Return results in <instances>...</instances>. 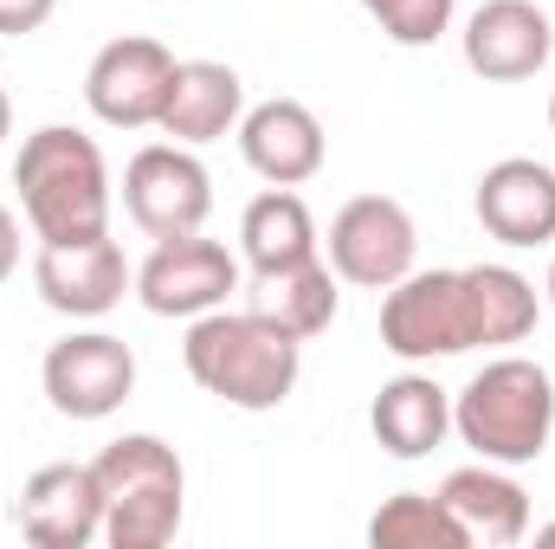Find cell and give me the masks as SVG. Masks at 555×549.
<instances>
[{"instance_id": "1", "label": "cell", "mask_w": 555, "mask_h": 549, "mask_svg": "<svg viewBox=\"0 0 555 549\" xmlns=\"http://www.w3.org/2000/svg\"><path fill=\"white\" fill-rule=\"evenodd\" d=\"M181 362L214 401H227L240 413H266V408H284L297 375H304V336L278 330L259 310H227L220 304V310L188 323Z\"/></svg>"}, {"instance_id": "2", "label": "cell", "mask_w": 555, "mask_h": 549, "mask_svg": "<svg viewBox=\"0 0 555 549\" xmlns=\"http://www.w3.org/2000/svg\"><path fill=\"white\" fill-rule=\"evenodd\" d=\"M13 188L26 207V227L46 240H98L111 233V168L104 149L72 130V124H46L20 142L13 162Z\"/></svg>"}, {"instance_id": "3", "label": "cell", "mask_w": 555, "mask_h": 549, "mask_svg": "<svg viewBox=\"0 0 555 549\" xmlns=\"http://www.w3.org/2000/svg\"><path fill=\"white\" fill-rule=\"evenodd\" d=\"M452 433L491 465H530L555 433V382L530 356H498L452 395Z\"/></svg>"}, {"instance_id": "4", "label": "cell", "mask_w": 555, "mask_h": 549, "mask_svg": "<svg viewBox=\"0 0 555 549\" xmlns=\"http://www.w3.org/2000/svg\"><path fill=\"white\" fill-rule=\"evenodd\" d=\"M104 485V544L111 549H162L181 531L188 505V472L168 439L155 433H124L91 459Z\"/></svg>"}, {"instance_id": "5", "label": "cell", "mask_w": 555, "mask_h": 549, "mask_svg": "<svg viewBox=\"0 0 555 549\" xmlns=\"http://www.w3.org/2000/svg\"><path fill=\"white\" fill-rule=\"evenodd\" d=\"M382 349L401 362H446L478 349V304L465 272H408L382 291Z\"/></svg>"}, {"instance_id": "6", "label": "cell", "mask_w": 555, "mask_h": 549, "mask_svg": "<svg viewBox=\"0 0 555 549\" xmlns=\"http://www.w3.org/2000/svg\"><path fill=\"white\" fill-rule=\"evenodd\" d=\"M124 214L137 220L149 240L201 233L214 214V181L188 142H149L124 168Z\"/></svg>"}, {"instance_id": "7", "label": "cell", "mask_w": 555, "mask_h": 549, "mask_svg": "<svg viewBox=\"0 0 555 549\" xmlns=\"http://www.w3.org/2000/svg\"><path fill=\"white\" fill-rule=\"evenodd\" d=\"M414 253H420L414 214L395 194H356L330 220V272L343 284L388 291V284H401L414 272Z\"/></svg>"}, {"instance_id": "8", "label": "cell", "mask_w": 555, "mask_h": 549, "mask_svg": "<svg viewBox=\"0 0 555 549\" xmlns=\"http://www.w3.org/2000/svg\"><path fill=\"white\" fill-rule=\"evenodd\" d=\"M175 52L149 33H124L111 39L91 72H85V104L98 124L111 130H155L162 124V104H168V85H175Z\"/></svg>"}, {"instance_id": "9", "label": "cell", "mask_w": 555, "mask_h": 549, "mask_svg": "<svg viewBox=\"0 0 555 549\" xmlns=\"http://www.w3.org/2000/svg\"><path fill=\"white\" fill-rule=\"evenodd\" d=\"M233 291H240V259L220 240H207V233L155 240V253L137 272V297L149 317H188L194 323V317L220 310Z\"/></svg>"}, {"instance_id": "10", "label": "cell", "mask_w": 555, "mask_h": 549, "mask_svg": "<svg viewBox=\"0 0 555 549\" xmlns=\"http://www.w3.org/2000/svg\"><path fill=\"white\" fill-rule=\"evenodd\" d=\"M39 382H46V401L65 420H111L137 388V356L111 330H78V336L46 349Z\"/></svg>"}, {"instance_id": "11", "label": "cell", "mask_w": 555, "mask_h": 549, "mask_svg": "<svg viewBox=\"0 0 555 549\" xmlns=\"http://www.w3.org/2000/svg\"><path fill=\"white\" fill-rule=\"evenodd\" d=\"M33 284L59 317H104L124 304L137 272H130L124 246L111 233H98V240H46L33 259Z\"/></svg>"}, {"instance_id": "12", "label": "cell", "mask_w": 555, "mask_h": 549, "mask_svg": "<svg viewBox=\"0 0 555 549\" xmlns=\"http://www.w3.org/2000/svg\"><path fill=\"white\" fill-rule=\"evenodd\" d=\"M555 26L537 0H485L465 20V65L485 85H524L550 65Z\"/></svg>"}, {"instance_id": "13", "label": "cell", "mask_w": 555, "mask_h": 549, "mask_svg": "<svg viewBox=\"0 0 555 549\" xmlns=\"http://www.w3.org/2000/svg\"><path fill=\"white\" fill-rule=\"evenodd\" d=\"M20 537L33 549H85L104 537V485L91 465H39L20 491Z\"/></svg>"}, {"instance_id": "14", "label": "cell", "mask_w": 555, "mask_h": 549, "mask_svg": "<svg viewBox=\"0 0 555 549\" xmlns=\"http://www.w3.org/2000/svg\"><path fill=\"white\" fill-rule=\"evenodd\" d=\"M478 227L504 246H550L555 240V168L530 155H504L478 175Z\"/></svg>"}, {"instance_id": "15", "label": "cell", "mask_w": 555, "mask_h": 549, "mask_svg": "<svg viewBox=\"0 0 555 549\" xmlns=\"http://www.w3.org/2000/svg\"><path fill=\"white\" fill-rule=\"evenodd\" d=\"M240 155L259 181L272 188H304L323 168V124L297 98H266L240 117Z\"/></svg>"}, {"instance_id": "16", "label": "cell", "mask_w": 555, "mask_h": 549, "mask_svg": "<svg viewBox=\"0 0 555 549\" xmlns=\"http://www.w3.org/2000/svg\"><path fill=\"white\" fill-rule=\"evenodd\" d=\"M240 117H246V85H240V72L220 65V59H181L155 130L175 137V142H188V149H201V142H220L227 130H240Z\"/></svg>"}, {"instance_id": "17", "label": "cell", "mask_w": 555, "mask_h": 549, "mask_svg": "<svg viewBox=\"0 0 555 549\" xmlns=\"http://www.w3.org/2000/svg\"><path fill=\"white\" fill-rule=\"evenodd\" d=\"M439 498H446V511L465 524V537H472V544L511 549V544H524V537H530V491H524L504 465H491V459L446 472Z\"/></svg>"}, {"instance_id": "18", "label": "cell", "mask_w": 555, "mask_h": 549, "mask_svg": "<svg viewBox=\"0 0 555 549\" xmlns=\"http://www.w3.org/2000/svg\"><path fill=\"white\" fill-rule=\"evenodd\" d=\"M369 426H375V446L388 452V459H426L433 446H446V433H452V395L433 382V375H395V382H382V395H375V408H369Z\"/></svg>"}, {"instance_id": "19", "label": "cell", "mask_w": 555, "mask_h": 549, "mask_svg": "<svg viewBox=\"0 0 555 549\" xmlns=\"http://www.w3.org/2000/svg\"><path fill=\"white\" fill-rule=\"evenodd\" d=\"M336 284L343 278L330 272L323 259H297V266H278V272H253L246 310L272 317L278 330H291V336L310 343V336H323L336 323Z\"/></svg>"}, {"instance_id": "20", "label": "cell", "mask_w": 555, "mask_h": 549, "mask_svg": "<svg viewBox=\"0 0 555 549\" xmlns=\"http://www.w3.org/2000/svg\"><path fill=\"white\" fill-rule=\"evenodd\" d=\"M240 253L253 272H278L297 259H317V220L304 207L297 188H266L259 201H246L240 214Z\"/></svg>"}, {"instance_id": "21", "label": "cell", "mask_w": 555, "mask_h": 549, "mask_svg": "<svg viewBox=\"0 0 555 549\" xmlns=\"http://www.w3.org/2000/svg\"><path fill=\"white\" fill-rule=\"evenodd\" d=\"M369 544L375 549H472L465 524L446 511L439 491H395L375 518H369Z\"/></svg>"}, {"instance_id": "22", "label": "cell", "mask_w": 555, "mask_h": 549, "mask_svg": "<svg viewBox=\"0 0 555 549\" xmlns=\"http://www.w3.org/2000/svg\"><path fill=\"white\" fill-rule=\"evenodd\" d=\"M472 304H478V349L524 343L537 330V284L511 266H465Z\"/></svg>"}, {"instance_id": "23", "label": "cell", "mask_w": 555, "mask_h": 549, "mask_svg": "<svg viewBox=\"0 0 555 549\" xmlns=\"http://www.w3.org/2000/svg\"><path fill=\"white\" fill-rule=\"evenodd\" d=\"M459 0H362V13L395 39V46H433L452 26Z\"/></svg>"}, {"instance_id": "24", "label": "cell", "mask_w": 555, "mask_h": 549, "mask_svg": "<svg viewBox=\"0 0 555 549\" xmlns=\"http://www.w3.org/2000/svg\"><path fill=\"white\" fill-rule=\"evenodd\" d=\"M52 7H59V0H0V33H7V39L39 33V26L52 20Z\"/></svg>"}, {"instance_id": "25", "label": "cell", "mask_w": 555, "mask_h": 549, "mask_svg": "<svg viewBox=\"0 0 555 549\" xmlns=\"http://www.w3.org/2000/svg\"><path fill=\"white\" fill-rule=\"evenodd\" d=\"M20 266V220L0 207V284H7V272Z\"/></svg>"}, {"instance_id": "26", "label": "cell", "mask_w": 555, "mask_h": 549, "mask_svg": "<svg viewBox=\"0 0 555 549\" xmlns=\"http://www.w3.org/2000/svg\"><path fill=\"white\" fill-rule=\"evenodd\" d=\"M7 130H13V104H7V91H0V142H7Z\"/></svg>"}, {"instance_id": "27", "label": "cell", "mask_w": 555, "mask_h": 549, "mask_svg": "<svg viewBox=\"0 0 555 549\" xmlns=\"http://www.w3.org/2000/svg\"><path fill=\"white\" fill-rule=\"evenodd\" d=\"M543 291H550V304H555V259H550V284H543Z\"/></svg>"}, {"instance_id": "28", "label": "cell", "mask_w": 555, "mask_h": 549, "mask_svg": "<svg viewBox=\"0 0 555 549\" xmlns=\"http://www.w3.org/2000/svg\"><path fill=\"white\" fill-rule=\"evenodd\" d=\"M537 537H543V544H555V524H543V531H537Z\"/></svg>"}, {"instance_id": "29", "label": "cell", "mask_w": 555, "mask_h": 549, "mask_svg": "<svg viewBox=\"0 0 555 549\" xmlns=\"http://www.w3.org/2000/svg\"><path fill=\"white\" fill-rule=\"evenodd\" d=\"M550 130H555V98H550Z\"/></svg>"}]
</instances>
